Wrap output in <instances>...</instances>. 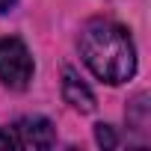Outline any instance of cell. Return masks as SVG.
Returning <instances> with one entry per match:
<instances>
[{
  "instance_id": "6",
  "label": "cell",
  "mask_w": 151,
  "mask_h": 151,
  "mask_svg": "<svg viewBox=\"0 0 151 151\" xmlns=\"http://www.w3.org/2000/svg\"><path fill=\"white\" fill-rule=\"evenodd\" d=\"M95 136H98V142H101L104 148H116V133H113L110 124H98V127H95Z\"/></svg>"
},
{
  "instance_id": "5",
  "label": "cell",
  "mask_w": 151,
  "mask_h": 151,
  "mask_svg": "<svg viewBox=\"0 0 151 151\" xmlns=\"http://www.w3.org/2000/svg\"><path fill=\"white\" fill-rule=\"evenodd\" d=\"M127 124L139 133L148 130V98L145 95H136L130 104H127Z\"/></svg>"
},
{
  "instance_id": "3",
  "label": "cell",
  "mask_w": 151,
  "mask_h": 151,
  "mask_svg": "<svg viewBox=\"0 0 151 151\" xmlns=\"http://www.w3.org/2000/svg\"><path fill=\"white\" fill-rule=\"evenodd\" d=\"M0 142L3 145H18V148H50L56 142L53 124L42 116H27L18 119L12 127H6L0 133Z\"/></svg>"
},
{
  "instance_id": "4",
  "label": "cell",
  "mask_w": 151,
  "mask_h": 151,
  "mask_svg": "<svg viewBox=\"0 0 151 151\" xmlns=\"http://www.w3.org/2000/svg\"><path fill=\"white\" fill-rule=\"evenodd\" d=\"M62 98H65V104H71L80 113H92L95 110V95L89 92V86L71 68H65V74H62Z\"/></svg>"
},
{
  "instance_id": "1",
  "label": "cell",
  "mask_w": 151,
  "mask_h": 151,
  "mask_svg": "<svg viewBox=\"0 0 151 151\" xmlns=\"http://www.w3.org/2000/svg\"><path fill=\"white\" fill-rule=\"evenodd\" d=\"M77 47L89 71L110 86L130 80L136 71V47L130 42V33L110 18L89 21L80 30Z\"/></svg>"
},
{
  "instance_id": "2",
  "label": "cell",
  "mask_w": 151,
  "mask_h": 151,
  "mask_svg": "<svg viewBox=\"0 0 151 151\" xmlns=\"http://www.w3.org/2000/svg\"><path fill=\"white\" fill-rule=\"evenodd\" d=\"M33 56L27 50V45L15 36L0 39V80L9 89H27L33 80Z\"/></svg>"
},
{
  "instance_id": "7",
  "label": "cell",
  "mask_w": 151,
  "mask_h": 151,
  "mask_svg": "<svg viewBox=\"0 0 151 151\" xmlns=\"http://www.w3.org/2000/svg\"><path fill=\"white\" fill-rule=\"evenodd\" d=\"M15 3H18V0H0V15H3V12H9Z\"/></svg>"
}]
</instances>
